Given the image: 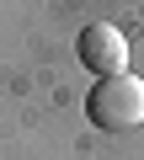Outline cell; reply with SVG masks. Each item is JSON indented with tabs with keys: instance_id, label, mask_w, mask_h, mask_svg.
<instances>
[{
	"instance_id": "1",
	"label": "cell",
	"mask_w": 144,
	"mask_h": 160,
	"mask_svg": "<svg viewBox=\"0 0 144 160\" xmlns=\"http://www.w3.org/2000/svg\"><path fill=\"white\" fill-rule=\"evenodd\" d=\"M86 118H91L102 133H128V128L144 118V80H139L133 69L96 80L91 96H86Z\"/></svg>"
},
{
	"instance_id": "2",
	"label": "cell",
	"mask_w": 144,
	"mask_h": 160,
	"mask_svg": "<svg viewBox=\"0 0 144 160\" xmlns=\"http://www.w3.org/2000/svg\"><path fill=\"white\" fill-rule=\"evenodd\" d=\"M75 53L86 69H96L102 80L107 75H128V38L112 27V22H91L80 38H75Z\"/></svg>"
}]
</instances>
